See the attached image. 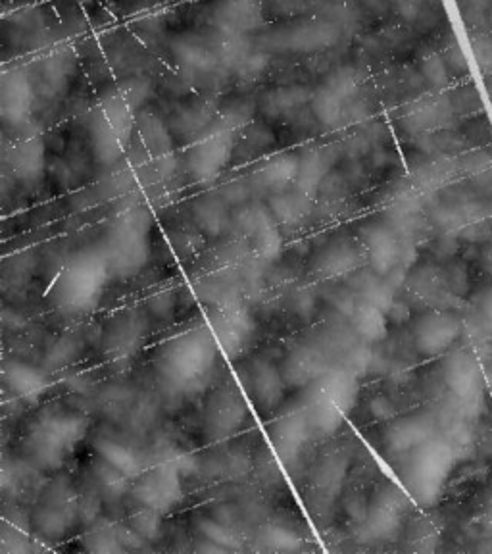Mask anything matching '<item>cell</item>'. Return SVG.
Wrapping results in <instances>:
<instances>
[{
	"label": "cell",
	"mask_w": 492,
	"mask_h": 554,
	"mask_svg": "<svg viewBox=\"0 0 492 554\" xmlns=\"http://www.w3.org/2000/svg\"><path fill=\"white\" fill-rule=\"evenodd\" d=\"M218 347V339L208 326L187 329L168 339L156 360L164 385L177 395H197L212 378Z\"/></svg>",
	"instance_id": "obj_1"
},
{
	"label": "cell",
	"mask_w": 492,
	"mask_h": 554,
	"mask_svg": "<svg viewBox=\"0 0 492 554\" xmlns=\"http://www.w3.org/2000/svg\"><path fill=\"white\" fill-rule=\"evenodd\" d=\"M89 426V418L75 410L62 406L41 410L25 429L22 447L27 460L45 472L62 470L85 439Z\"/></svg>",
	"instance_id": "obj_2"
},
{
	"label": "cell",
	"mask_w": 492,
	"mask_h": 554,
	"mask_svg": "<svg viewBox=\"0 0 492 554\" xmlns=\"http://www.w3.org/2000/svg\"><path fill=\"white\" fill-rule=\"evenodd\" d=\"M110 276L112 270L104 249L75 252L52 285V306L70 318L93 312L102 301Z\"/></svg>",
	"instance_id": "obj_3"
},
{
	"label": "cell",
	"mask_w": 492,
	"mask_h": 554,
	"mask_svg": "<svg viewBox=\"0 0 492 554\" xmlns=\"http://www.w3.org/2000/svg\"><path fill=\"white\" fill-rule=\"evenodd\" d=\"M360 381L348 370H327L314 381L304 397V410L314 439L333 437L345 426L346 418L356 408Z\"/></svg>",
	"instance_id": "obj_4"
},
{
	"label": "cell",
	"mask_w": 492,
	"mask_h": 554,
	"mask_svg": "<svg viewBox=\"0 0 492 554\" xmlns=\"http://www.w3.org/2000/svg\"><path fill=\"white\" fill-rule=\"evenodd\" d=\"M104 252L118 279H133L147 268L152 256V216L147 208H127L114 220Z\"/></svg>",
	"instance_id": "obj_5"
},
{
	"label": "cell",
	"mask_w": 492,
	"mask_h": 554,
	"mask_svg": "<svg viewBox=\"0 0 492 554\" xmlns=\"http://www.w3.org/2000/svg\"><path fill=\"white\" fill-rule=\"evenodd\" d=\"M456 451L441 437H431L410 453L402 478L408 493L419 506H433L439 501L444 485L454 472Z\"/></svg>",
	"instance_id": "obj_6"
},
{
	"label": "cell",
	"mask_w": 492,
	"mask_h": 554,
	"mask_svg": "<svg viewBox=\"0 0 492 554\" xmlns=\"http://www.w3.org/2000/svg\"><path fill=\"white\" fill-rule=\"evenodd\" d=\"M135 108L122 91H110L91 114V145L100 164L112 166L131 145L135 129Z\"/></svg>",
	"instance_id": "obj_7"
},
{
	"label": "cell",
	"mask_w": 492,
	"mask_h": 554,
	"mask_svg": "<svg viewBox=\"0 0 492 554\" xmlns=\"http://www.w3.org/2000/svg\"><path fill=\"white\" fill-rule=\"evenodd\" d=\"M348 466L350 453L345 447H331L316 458L308 472L304 503L320 526H327L335 516L337 504L343 495Z\"/></svg>",
	"instance_id": "obj_8"
},
{
	"label": "cell",
	"mask_w": 492,
	"mask_h": 554,
	"mask_svg": "<svg viewBox=\"0 0 492 554\" xmlns=\"http://www.w3.org/2000/svg\"><path fill=\"white\" fill-rule=\"evenodd\" d=\"M79 499L66 479L52 481L37 504L31 524L45 541L64 539L79 520Z\"/></svg>",
	"instance_id": "obj_9"
},
{
	"label": "cell",
	"mask_w": 492,
	"mask_h": 554,
	"mask_svg": "<svg viewBox=\"0 0 492 554\" xmlns=\"http://www.w3.org/2000/svg\"><path fill=\"white\" fill-rule=\"evenodd\" d=\"M270 447L283 468L295 474L296 468L302 464V456L308 449V443L314 441V433L310 428L306 410L302 404L285 408L271 424Z\"/></svg>",
	"instance_id": "obj_10"
},
{
	"label": "cell",
	"mask_w": 492,
	"mask_h": 554,
	"mask_svg": "<svg viewBox=\"0 0 492 554\" xmlns=\"http://www.w3.org/2000/svg\"><path fill=\"white\" fill-rule=\"evenodd\" d=\"M248 404L239 385L225 381L210 395L204 410V437L210 443L225 441L245 426Z\"/></svg>",
	"instance_id": "obj_11"
},
{
	"label": "cell",
	"mask_w": 492,
	"mask_h": 554,
	"mask_svg": "<svg viewBox=\"0 0 492 554\" xmlns=\"http://www.w3.org/2000/svg\"><path fill=\"white\" fill-rule=\"evenodd\" d=\"M406 495L391 483H383L369 497L368 512L364 518V535L369 541H393L408 516Z\"/></svg>",
	"instance_id": "obj_12"
},
{
	"label": "cell",
	"mask_w": 492,
	"mask_h": 554,
	"mask_svg": "<svg viewBox=\"0 0 492 554\" xmlns=\"http://www.w3.org/2000/svg\"><path fill=\"white\" fill-rule=\"evenodd\" d=\"M235 126L225 122L202 135L187 154V168L195 181H212L222 174L235 147Z\"/></svg>",
	"instance_id": "obj_13"
},
{
	"label": "cell",
	"mask_w": 492,
	"mask_h": 554,
	"mask_svg": "<svg viewBox=\"0 0 492 554\" xmlns=\"http://www.w3.org/2000/svg\"><path fill=\"white\" fill-rule=\"evenodd\" d=\"M145 335V318L137 310H122L106 326L102 337V351L112 364L125 366L141 351Z\"/></svg>",
	"instance_id": "obj_14"
},
{
	"label": "cell",
	"mask_w": 492,
	"mask_h": 554,
	"mask_svg": "<svg viewBox=\"0 0 492 554\" xmlns=\"http://www.w3.org/2000/svg\"><path fill=\"white\" fill-rule=\"evenodd\" d=\"M241 379L246 395L258 406L260 412H275L285 397V379L281 370L268 358H252L241 368Z\"/></svg>",
	"instance_id": "obj_15"
},
{
	"label": "cell",
	"mask_w": 492,
	"mask_h": 554,
	"mask_svg": "<svg viewBox=\"0 0 492 554\" xmlns=\"http://www.w3.org/2000/svg\"><path fill=\"white\" fill-rule=\"evenodd\" d=\"M462 335V322L444 310H431L419 316L414 326V345L419 354L435 358L448 353Z\"/></svg>",
	"instance_id": "obj_16"
},
{
	"label": "cell",
	"mask_w": 492,
	"mask_h": 554,
	"mask_svg": "<svg viewBox=\"0 0 492 554\" xmlns=\"http://www.w3.org/2000/svg\"><path fill=\"white\" fill-rule=\"evenodd\" d=\"M208 328L212 329L218 345L229 356L245 353L254 337V320L245 308L235 304H223L210 312Z\"/></svg>",
	"instance_id": "obj_17"
},
{
	"label": "cell",
	"mask_w": 492,
	"mask_h": 554,
	"mask_svg": "<svg viewBox=\"0 0 492 554\" xmlns=\"http://www.w3.org/2000/svg\"><path fill=\"white\" fill-rule=\"evenodd\" d=\"M237 226L250 239L252 251L264 260H273L281 252V233L271 210L254 204L237 216Z\"/></svg>",
	"instance_id": "obj_18"
},
{
	"label": "cell",
	"mask_w": 492,
	"mask_h": 554,
	"mask_svg": "<svg viewBox=\"0 0 492 554\" xmlns=\"http://www.w3.org/2000/svg\"><path fill=\"white\" fill-rule=\"evenodd\" d=\"M443 379L446 389L460 403H477L483 393L481 368H479L475 356L468 351H456V353L446 356Z\"/></svg>",
	"instance_id": "obj_19"
},
{
	"label": "cell",
	"mask_w": 492,
	"mask_h": 554,
	"mask_svg": "<svg viewBox=\"0 0 492 554\" xmlns=\"http://www.w3.org/2000/svg\"><path fill=\"white\" fill-rule=\"evenodd\" d=\"M6 164L10 166L14 179L24 183L25 187H37L47 168V149L41 137H22L6 147Z\"/></svg>",
	"instance_id": "obj_20"
},
{
	"label": "cell",
	"mask_w": 492,
	"mask_h": 554,
	"mask_svg": "<svg viewBox=\"0 0 492 554\" xmlns=\"http://www.w3.org/2000/svg\"><path fill=\"white\" fill-rule=\"evenodd\" d=\"M360 241L368 254V264L373 274L389 276L400 262L402 247L393 229L381 222H371L360 229Z\"/></svg>",
	"instance_id": "obj_21"
},
{
	"label": "cell",
	"mask_w": 492,
	"mask_h": 554,
	"mask_svg": "<svg viewBox=\"0 0 492 554\" xmlns=\"http://www.w3.org/2000/svg\"><path fill=\"white\" fill-rule=\"evenodd\" d=\"M364 262H368V254L364 243H356L354 239H337L329 243L323 251L314 258V274L323 279H337L354 274Z\"/></svg>",
	"instance_id": "obj_22"
},
{
	"label": "cell",
	"mask_w": 492,
	"mask_h": 554,
	"mask_svg": "<svg viewBox=\"0 0 492 554\" xmlns=\"http://www.w3.org/2000/svg\"><path fill=\"white\" fill-rule=\"evenodd\" d=\"M435 426V416L429 412L398 418L385 431V447L393 454L412 453L419 445L435 437Z\"/></svg>",
	"instance_id": "obj_23"
},
{
	"label": "cell",
	"mask_w": 492,
	"mask_h": 554,
	"mask_svg": "<svg viewBox=\"0 0 492 554\" xmlns=\"http://www.w3.org/2000/svg\"><path fill=\"white\" fill-rule=\"evenodd\" d=\"M2 376H4V385L12 391L14 399L24 403H37L50 389L47 372L16 358L4 360Z\"/></svg>",
	"instance_id": "obj_24"
},
{
	"label": "cell",
	"mask_w": 492,
	"mask_h": 554,
	"mask_svg": "<svg viewBox=\"0 0 492 554\" xmlns=\"http://www.w3.org/2000/svg\"><path fill=\"white\" fill-rule=\"evenodd\" d=\"M33 104V89L29 79L14 72L2 77V120L6 126H24Z\"/></svg>",
	"instance_id": "obj_25"
},
{
	"label": "cell",
	"mask_w": 492,
	"mask_h": 554,
	"mask_svg": "<svg viewBox=\"0 0 492 554\" xmlns=\"http://www.w3.org/2000/svg\"><path fill=\"white\" fill-rule=\"evenodd\" d=\"M325 372H327L325 354L306 345L296 347L287 354L281 370L285 383L293 387H308L314 381H318Z\"/></svg>",
	"instance_id": "obj_26"
},
{
	"label": "cell",
	"mask_w": 492,
	"mask_h": 554,
	"mask_svg": "<svg viewBox=\"0 0 492 554\" xmlns=\"http://www.w3.org/2000/svg\"><path fill=\"white\" fill-rule=\"evenodd\" d=\"M93 449L100 460H104L112 468L120 470L129 479L139 478L147 468L148 462L145 460V456L118 439L99 435L93 443Z\"/></svg>",
	"instance_id": "obj_27"
},
{
	"label": "cell",
	"mask_w": 492,
	"mask_h": 554,
	"mask_svg": "<svg viewBox=\"0 0 492 554\" xmlns=\"http://www.w3.org/2000/svg\"><path fill=\"white\" fill-rule=\"evenodd\" d=\"M298 164H300V158H296L293 154L273 156L266 164H262L260 170L254 172L252 181L256 187L264 191L283 193L289 185L296 183Z\"/></svg>",
	"instance_id": "obj_28"
},
{
	"label": "cell",
	"mask_w": 492,
	"mask_h": 554,
	"mask_svg": "<svg viewBox=\"0 0 492 554\" xmlns=\"http://www.w3.org/2000/svg\"><path fill=\"white\" fill-rule=\"evenodd\" d=\"M350 326L356 331V335L368 343H379L387 337L389 322L387 312L371 303L368 299H362L360 303L352 304L350 312Z\"/></svg>",
	"instance_id": "obj_29"
},
{
	"label": "cell",
	"mask_w": 492,
	"mask_h": 554,
	"mask_svg": "<svg viewBox=\"0 0 492 554\" xmlns=\"http://www.w3.org/2000/svg\"><path fill=\"white\" fill-rule=\"evenodd\" d=\"M331 166H333V152L329 149H318L304 154L298 164V177L295 183L298 191L312 199V195L320 187L321 179L325 177Z\"/></svg>",
	"instance_id": "obj_30"
},
{
	"label": "cell",
	"mask_w": 492,
	"mask_h": 554,
	"mask_svg": "<svg viewBox=\"0 0 492 554\" xmlns=\"http://www.w3.org/2000/svg\"><path fill=\"white\" fill-rule=\"evenodd\" d=\"M254 551H266V553H296L302 551V537L295 529L287 528L279 522H268L258 529V535L254 539Z\"/></svg>",
	"instance_id": "obj_31"
},
{
	"label": "cell",
	"mask_w": 492,
	"mask_h": 554,
	"mask_svg": "<svg viewBox=\"0 0 492 554\" xmlns=\"http://www.w3.org/2000/svg\"><path fill=\"white\" fill-rule=\"evenodd\" d=\"M31 518L24 516L18 508L6 510L2 520L0 531V551L6 554L27 553L31 549L29 543V531H31Z\"/></svg>",
	"instance_id": "obj_32"
},
{
	"label": "cell",
	"mask_w": 492,
	"mask_h": 554,
	"mask_svg": "<svg viewBox=\"0 0 492 554\" xmlns=\"http://www.w3.org/2000/svg\"><path fill=\"white\" fill-rule=\"evenodd\" d=\"M93 526L83 535V545L89 553H123L120 526L108 520H95Z\"/></svg>",
	"instance_id": "obj_33"
},
{
	"label": "cell",
	"mask_w": 492,
	"mask_h": 554,
	"mask_svg": "<svg viewBox=\"0 0 492 554\" xmlns=\"http://www.w3.org/2000/svg\"><path fill=\"white\" fill-rule=\"evenodd\" d=\"M193 218L198 229L206 235H220L229 222L227 208L220 199H198L193 204Z\"/></svg>",
	"instance_id": "obj_34"
},
{
	"label": "cell",
	"mask_w": 492,
	"mask_h": 554,
	"mask_svg": "<svg viewBox=\"0 0 492 554\" xmlns=\"http://www.w3.org/2000/svg\"><path fill=\"white\" fill-rule=\"evenodd\" d=\"M93 474H95V481L99 485V493L108 501V503H120L122 501L127 487H129V478L122 474L120 470L112 468L110 464H106L104 460L95 462L91 466Z\"/></svg>",
	"instance_id": "obj_35"
},
{
	"label": "cell",
	"mask_w": 492,
	"mask_h": 554,
	"mask_svg": "<svg viewBox=\"0 0 492 554\" xmlns=\"http://www.w3.org/2000/svg\"><path fill=\"white\" fill-rule=\"evenodd\" d=\"M197 529L202 539L220 545L227 553L229 551H243V539L239 537V533L235 529L225 526L222 522H218L216 518L200 516L197 520Z\"/></svg>",
	"instance_id": "obj_36"
},
{
	"label": "cell",
	"mask_w": 492,
	"mask_h": 554,
	"mask_svg": "<svg viewBox=\"0 0 492 554\" xmlns=\"http://www.w3.org/2000/svg\"><path fill=\"white\" fill-rule=\"evenodd\" d=\"M162 516L164 514L156 510L135 504V508L129 512L127 526L139 533L148 543H156L162 537Z\"/></svg>",
	"instance_id": "obj_37"
},
{
	"label": "cell",
	"mask_w": 492,
	"mask_h": 554,
	"mask_svg": "<svg viewBox=\"0 0 492 554\" xmlns=\"http://www.w3.org/2000/svg\"><path fill=\"white\" fill-rule=\"evenodd\" d=\"M377 277L379 276L375 274V277L364 279V283H362V297L368 299L371 303L377 304V306H381V308L387 312V310H391V306H393V293H391V289H389L381 279H377Z\"/></svg>",
	"instance_id": "obj_38"
},
{
	"label": "cell",
	"mask_w": 492,
	"mask_h": 554,
	"mask_svg": "<svg viewBox=\"0 0 492 554\" xmlns=\"http://www.w3.org/2000/svg\"><path fill=\"white\" fill-rule=\"evenodd\" d=\"M473 45V54L483 70L492 68V41L487 35H475L471 39Z\"/></svg>",
	"instance_id": "obj_39"
},
{
	"label": "cell",
	"mask_w": 492,
	"mask_h": 554,
	"mask_svg": "<svg viewBox=\"0 0 492 554\" xmlns=\"http://www.w3.org/2000/svg\"><path fill=\"white\" fill-rule=\"evenodd\" d=\"M423 76L427 77V81H431L435 87L443 85L446 81V66L439 56H429L423 62Z\"/></svg>",
	"instance_id": "obj_40"
},
{
	"label": "cell",
	"mask_w": 492,
	"mask_h": 554,
	"mask_svg": "<svg viewBox=\"0 0 492 554\" xmlns=\"http://www.w3.org/2000/svg\"><path fill=\"white\" fill-rule=\"evenodd\" d=\"M148 308H150V310H152V312H154L156 316H160V318H164V316L172 314V291H160V293H156L154 297H150V299H148Z\"/></svg>",
	"instance_id": "obj_41"
},
{
	"label": "cell",
	"mask_w": 492,
	"mask_h": 554,
	"mask_svg": "<svg viewBox=\"0 0 492 554\" xmlns=\"http://www.w3.org/2000/svg\"><path fill=\"white\" fill-rule=\"evenodd\" d=\"M74 353L75 343L72 341V337H64V339L52 349L49 358L50 364H52L54 368H60V366H64V364L68 362V356Z\"/></svg>",
	"instance_id": "obj_42"
},
{
	"label": "cell",
	"mask_w": 492,
	"mask_h": 554,
	"mask_svg": "<svg viewBox=\"0 0 492 554\" xmlns=\"http://www.w3.org/2000/svg\"><path fill=\"white\" fill-rule=\"evenodd\" d=\"M477 310L481 314V318L492 326V285L485 287L479 297H477Z\"/></svg>",
	"instance_id": "obj_43"
},
{
	"label": "cell",
	"mask_w": 492,
	"mask_h": 554,
	"mask_svg": "<svg viewBox=\"0 0 492 554\" xmlns=\"http://www.w3.org/2000/svg\"><path fill=\"white\" fill-rule=\"evenodd\" d=\"M483 262H485V266L492 272V245L485 251V254H483Z\"/></svg>",
	"instance_id": "obj_44"
}]
</instances>
